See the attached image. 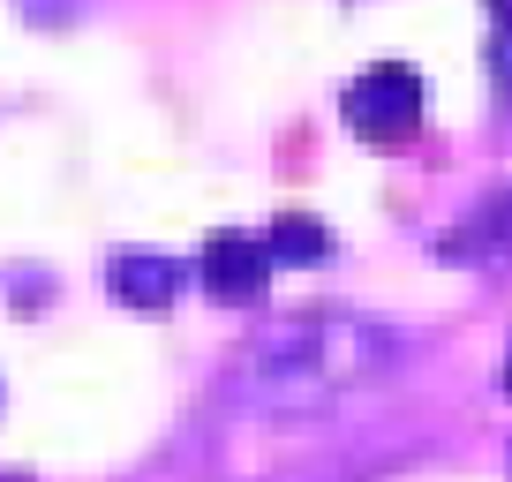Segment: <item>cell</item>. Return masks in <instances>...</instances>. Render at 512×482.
Returning <instances> with one entry per match:
<instances>
[{
    "instance_id": "obj_5",
    "label": "cell",
    "mask_w": 512,
    "mask_h": 482,
    "mask_svg": "<svg viewBox=\"0 0 512 482\" xmlns=\"http://www.w3.org/2000/svg\"><path fill=\"white\" fill-rule=\"evenodd\" d=\"M113 302L128 309H166L181 294V264L174 257H113Z\"/></svg>"
},
{
    "instance_id": "obj_3",
    "label": "cell",
    "mask_w": 512,
    "mask_h": 482,
    "mask_svg": "<svg viewBox=\"0 0 512 482\" xmlns=\"http://www.w3.org/2000/svg\"><path fill=\"white\" fill-rule=\"evenodd\" d=\"M264 279H272V249H264V234L219 226V234L204 241V287L219 294V302H249Z\"/></svg>"
},
{
    "instance_id": "obj_6",
    "label": "cell",
    "mask_w": 512,
    "mask_h": 482,
    "mask_svg": "<svg viewBox=\"0 0 512 482\" xmlns=\"http://www.w3.org/2000/svg\"><path fill=\"white\" fill-rule=\"evenodd\" d=\"M264 249H272V264H317L324 249H332V234H324L317 219H302V211H287V219L264 226Z\"/></svg>"
},
{
    "instance_id": "obj_7",
    "label": "cell",
    "mask_w": 512,
    "mask_h": 482,
    "mask_svg": "<svg viewBox=\"0 0 512 482\" xmlns=\"http://www.w3.org/2000/svg\"><path fill=\"white\" fill-rule=\"evenodd\" d=\"M497 8V83L512 91V0H490Z\"/></svg>"
},
{
    "instance_id": "obj_1",
    "label": "cell",
    "mask_w": 512,
    "mask_h": 482,
    "mask_svg": "<svg viewBox=\"0 0 512 482\" xmlns=\"http://www.w3.org/2000/svg\"><path fill=\"white\" fill-rule=\"evenodd\" d=\"M407 370V332L362 317V309H309L249 332L226 362V385L272 415H317L332 400L377 392Z\"/></svg>"
},
{
    "instance_id": "obj_2",
    "label": "cell",
    "mask_w": 512,
    "mask_h": 482,
    "mask_svg": "<svg viewBox=\"0 0 512 482\" xmlns=\"http://www.w3.org/2000/svg\"><path fill=\"white\" fill-rule=\"evenodd\" d=\"M339 113H347V129L362 136V144H415V129H422V76L400 68V61H377V68H362V76L347 83Z\"/></svg>"
},
{
    "instance_id": "obj_8",
    "label": "cell",
    "mask_w": 512,
    "mask_h": 482,
    "mask_svg": "<svg viewBox=\"0 0 512 482\" xmlns=\"http://www.w3.org/2000/svg\"><path fill=\"white\" fill-rule=\"evenodd\" d=\"M505 392H512V354H505Z\"/></svg>"
},
{
    "instance_id": "obj_4",
    "label": "cell",
    "mask_w": 512,
    "mask_h": 482,
    "mask_svg": "<svg viewBox=\"0 0 512 482\" xmlns=\"http://www.w3.org/2000/svg\"><path fill=\"white\" fill-rule=\"evenodd\" d=\"M437 249H445L452 264H512V181H505V189H490L460 226H445Z\"/></svg>"
}]
</instances>
